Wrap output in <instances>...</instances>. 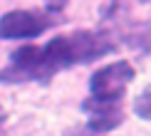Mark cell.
Here are the masks:
<instances>
[{
    "instance_id": "cell-7",
    "label": "cell",
    "mask_w": 151,
    "mask_h": 136,
    "mask_svg": "<svg viewBox=\"0 0 151 136\" xmlns=\"http://www.w3.org/2000/svg\"><path fill=\"white\" fill-rule=\"evenodd\" d=\"M67 3H70V0H45L47 12H55V15H62L65 8H67Z\"/></svg>"
},
{
    "instance_id": "cell-8",
    "label": "cell",
    "mask_w": 151,
    "mask_h": 136,
    "mask_svg": "<svg viewBox=\"0 0 151 136\" xmlns=\"http://www.w3.org/2000/svg\"><path fill=\"white\" fill-rule=\"evenodd\" d=\"M3 124H5V114H0V129H3Z\"/></svg>"
},
{
    "instance_id": "cell-5",
    "label": "cell",
    "mask_w": 151,
    "mask_h": 136,
    "mask_svg": "<svg viewBox=\"0 0 151 136\" xmlns=\"http://www.w3.org/2000/svg\"><path fill=\"white\" fill-rule=\"evenodd\" d=\"M122 121H124V107H122V109L97 111V114H89L87 134H106V131H114Z\"/></svg>"
},
{
    "instance_id": "cell-3",
    "label": "cell",
    "mask_w": 151,
    "mask_h": 136,
    "mask_svg": "<svg viewBox=\"0 0 151 136\" xmlns=\"http://www.w3.org/2000/svg\"><path fill=\"white\" fill-rule=\"evenodd\" d=\"M65 22L62 15L47 10H10L0 17V40H30L40 37L50 27Z\"/></svg>"
},
{
    "instance_id": "cell-2",
    "label": "cell",
    "mask_w": 151,
    "mask_h": 136,
    "mask_svg": "<svg viewBox=\"0 0 151 136\" xmlns=\"http://www.w3.org/2000/svg\"><path fill=\"white\" fill-rule=\"evenodd\" d=\"M134 64L127 59H116L97 69L89 77V97L82 102V111L97 114L106 109H122V99L127 94V87L134 82Z\"/></svg>"
},
{
    "instance_id": "cell-1",
    "label": "cell",
    "mask_w": 151,
    "mask_h": 136,
    "mask_svg": "<svg viewBox=\"0 0 151 136\" xmlns=\"http://www.w3.org/2000/svg\"><path fill=\"white\" fill-rule=\"evenodd\" d=\"M116 47L119 42L111 30H74L45 45H22L12 49L8 64L0 67V84H50L62 69L97 62Z\"/></svg>"
},
{
    "instance_id": "cell-9",
    "label": "cell",
    "mask_w": 151,
    "mask_h": 136,
    "mask_svg": "<svg viewBox=\"0 0 151 136\" xmlns=\"http://www.w3.org/2000/svg\"><path fill=\"white\" fill-rule=\"evenodd\" d=\"M136 3H141V5H149V3H151V0H136Z\"/></svg>"
},
{
    "instance_id": "cell-4",
    "label": "cell",
    "mask_w": 151,
    "mask_h": 136,
    "mask_svg": "<svg viewBox=\"0 0 151 136\" xmlns=\"http://www.w3.org/2000/svg\"><path fill=\"white\" fill-rule=\"evenodd\" d=\"M116 35L127 47L141 52L144 57L151 54V22H146V20H127L116 30Z\"/></svg>"
},
{
    "instance_id": "cell-6",
    "label": "cell",
    "mask_w": 151,
    "mask_h": 136,
    "mask_svg": "<svg viewBox=\"0 0 151 136\" xmlns=\"http://www.w3.org/2000/svg\"><path fill=\"white\" fill-rule=\"evenodd\" d=\"M134 114L139 119H149L151 121V84L134 99Z\"/></svg>"
}]
</instances>
